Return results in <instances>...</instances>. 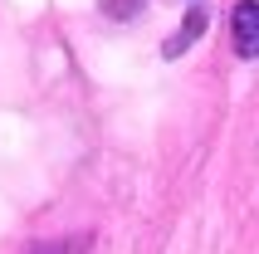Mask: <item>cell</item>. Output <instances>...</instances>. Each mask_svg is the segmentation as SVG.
<instances>
[{"instance_id": "1", "label": "cell", "mask_w": 259, "mask_h": 254, "mask_svg": "<svg viewBox=\"0 0 259 254\" xmlns=\"http://www.w3.org/2000/svg\"><path fill=\"white\" fill-rule=\"evenodd\" d=\"M230 39H235V54L259 59V0H240L230 10Z\"/></svg>"}, {"instance_id": "2", "label": "cell", "mask_w": 259, "mask_h": 254, "mask_svg": "<svg viewBox=\"0 0 259 254\" xmlns=\"http://www.w3.org/2000/svg\"><path fill=\"white\" fill-rule=\"evenodd\" d=\"M196 34H205V10H201V5H196V10L186 15V25L166 39V59H176L181 49H191V44H196Z\"/></svg>"}, {"instance_id": "3", "label": "cell", "mask_w": 259, "mask_h": 254, "mask_svg": "<svg viewBox=\"0 0 259 254\" xmlns=\"http://www.w3.org/2000/svg\"><path fill=\"white\" fill-rule=\"evenodd\" d=\"M88 235H54V240H44V244H34L29 254H88Z\"/></svg>"}, {"instance_id": "4", "label": "cell", "mask_w": 259, "mask_h": 254, "mask_svg": "<svg viewBox=\"0 0 259 254\" xmlns=\"http://www.w3.org/2000/svg\"><path fill=\"white\" fill-rule=\"evenodd\" d=\"M103 10L113 15V20H132V15L142 10V0H103Z\"/></svg>"}]
</instances>
